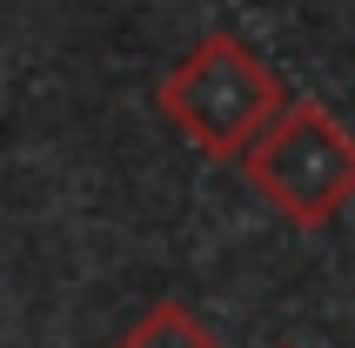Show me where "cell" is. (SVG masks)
<instances>
[{
    "label": "cell",
    "mask_w": 355,
    "mask_h": 348,
    "mask_svg": "<svg viewBox=\"0 0 355 348\" xmlns=\"http://www.w3.org/2000/svg\"><path fill=\"white\" fill-rule=\"evenodd\" d=\"M248 188L288 221V228H329L355 201V134L329 101H288L275 128L248 148L241 161Z\"/></svg>",
    "instance_id": "2"
},
{
    "label": "cell",
    "mask_w": 355,
    "mask_h": 348,
    "mask_svg": "<svg viewBox=\"0 0 355 348\" xmlns=\"http://www.w3.org/2000/svg\"><path fill=\"white\" fill-rule=\"evenodd\" d=\"M114 348H221V335L208 329L188 302H155Z\"/></svg>",
    "instance_id": "3"
},
{
    "label": "cell",
    "mask_w": 355,
    "mask_h": 348,
    "mask_svg": "<svg viewBox=\"0 0 355 348\" xmlns=\"http://www.w3.org/2000/svg\"><path fill=\"white\" fill-rule=\"evenodd\" d=\"M155 107L195 155L248 161V148H255V141L275 128V114L288 107V87H282V74L241 34L215 27V34H201L195 47L161 74Z\"/></svg>",
    "instance_id": "1"
}]
</instances>
